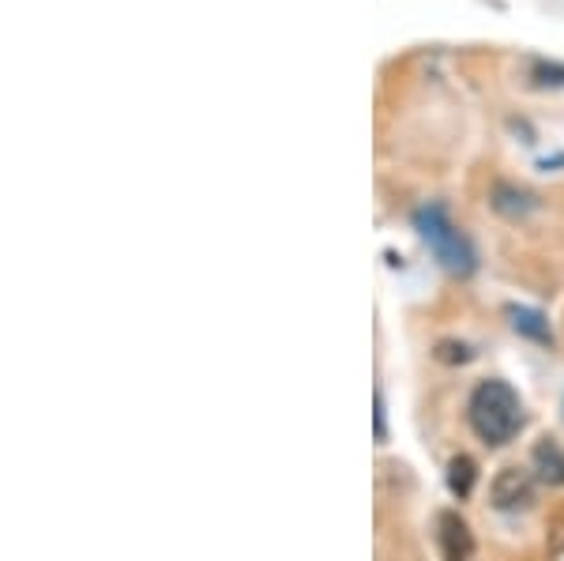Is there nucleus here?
<instances>
[{
    "label": "nucleus",
    "instance_id": "nucleus-4",
    "mask_svg": "<svg viewBox=\"0 0 564 561\" xmlns=\"http://www.w3.org/2000/svg\"><path fill=\"white\" fill-rule=\"evenodd\" d=\"M436 542H441L444 561H470L475 558V536H470L467 520L452 509H444L441 517H436Z\"/></svg>",
    "mask_w": 564,
    "mask_h": 561
},
{
    "label": "nucleus",
    "instance_id": "nucleus-2",
    "mask_svg": "<svg viewBox=\"0 0 564 561\" xmlns=\"http://www.w3.org/2000/svg\"><path fill=\"white\" fill-rule=\"evenodd\" d=\"M414 230L422 234V241L430 246V252L441 260L444 271L452 276H470L475 271V249H470L467 234L448 219L441 204H425L414 212Z\"/></svg>",
    "mask_w": 564,
    "mask_h": 561
},
{
    "label": "nucleus",
    "instance_id": "nucleus-1",
    "mask_svg": "<svg viewBox=\"0 0 564 561\" xmlns=\"http://www.w3.org/2000/svg\"><path fill=\"white\" fill-rule=\"evenodd\" d=\"M467 422L486 445H508L523 427V403L508 381H481L467 400Z\"/></svg>",
    "mask_w": 564,
    "mask_h": 561
},
{
    "label": "nucleus",
    "instance_id": "nucleus-9",
    "mask_svg": "<svg viewBox=\"0 0 564 561\" xmlns=\"http://www.w3.org/2000/svg\"><path fill=\"white\" fill-rule=\"evenodd\" d=\"M531 76L539 87H564V65H557V61H534Z\"/></svg>",
    "mask_w": 564,
    "mask_h": 561
},
{
    "label": "nucleus",
    "instance_id": "nucleus-8",
    "mask_svg": "<svg viewBox=\"0 0 564 561\" xmlns=\"http://www.w3.org/2000/svg\"><path fill=\"white\" fill-rule=\"evenodd\" d=\"M475 478H478V472H475V460L470 456H452V464H448V490L459 497H470V490H475Z\"/></svg>",
    "mask_w": 564,
    "mask_h": 561
},
{
    "label": "nucleus",
    "instance_id": "nucleus-5",
    "mask_svg": "<svg viewBox=\"0 0 564 561\" xmlns=\"http://www.w3.org/2000/svg\"><path fill=\"white\" fill-rule=\"evenodd\" d=\"M534 472H539L550 486H564V449L557 441L542 438L534 445Z\"/></svg>",
    "mask_w": 564,
    "mask_h": 561
},
{
    "label": "nucleus",
    "instance_id": "nucleus-10",
    "mask_svg": "<svg viewBox=\"0 0 564 561\" xmlns=\"http://www.w3.org/2000/svg\"><path fill=\"white\" fill-rule=\"evenodd\" d=\"M377 438L384 441V400H380V392H377Z\"/></svg>",
    "mask_w": 564,
    "mask_h": 561
},
{
    "label": "nucleus",
    "instance_id": "nucleus-6",
    "mask_svg": "<svg viewBox=\"0 0 564 561\" xmlns=\"http://www.w3.org/2000/svg\"><path fill=\"white\" fill-rule=\"evenodd\" d=\"M508 316H512V328L520 332V336L534 339V343H553V332H550V324L542 321V313L527 310V305H512Z\"/></svg>",
    "mask_w": 564,
    "mask_h": 561
},
{
    "label": "nucleus",
    "instance_id": "nucleus-3",
    "mask_svg": "<svg viewBox=\"0 0 564 561\" xmlns=\"http://www.w3.org/2000/svg\"><path fill=\"white\" fill-rule=\"evenodd\" d=\"M489 497H494V509L520 513L534 501V475L523 472V467H500L497 478L489 483Z\"/></svg>",
    "mask_w": 564,
    "mask_h": 561
},
{
    "label": "nucleus",
    "instance_id": "nucleus-7",
    "mask_svg": "<svg viewBox=\"0 0 564 561\" xmlns=\"http://www.w3.org/2000/svg\"><path fill=\"white\" fill-rule=\"evenodd\" d=\"M494 207L500 215H508V219H520L534 207V196L527 193V188H516V185H497L494 188Z\"/></svg>",
    "mask_w": 564,
    "mask_h": 561
}]
</instances>
